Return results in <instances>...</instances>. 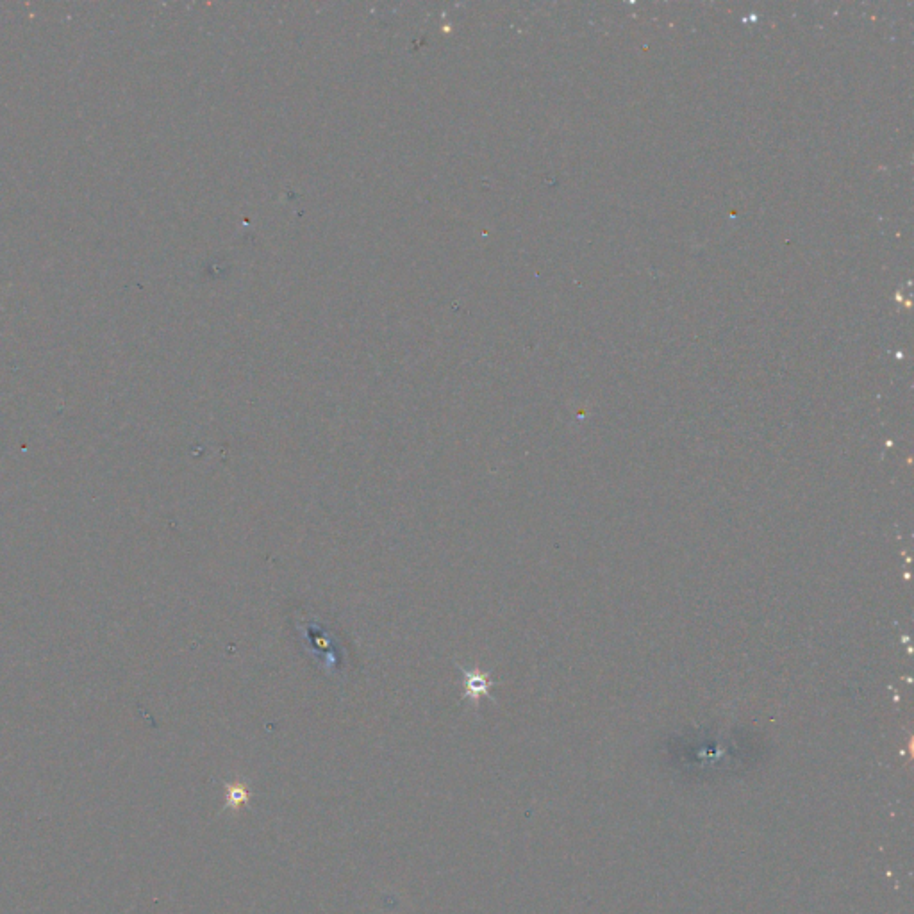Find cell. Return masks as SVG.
Listing matches in <instances>:
<instances>
[{
    "label": "cell",
    "instance_id": "6da1fadb",
    "mask_svg": "<svg viewBox=\"0 0 914 914\" xmlns=\"http://www.w3.org/2000/svg\"><path fill=\"white\" fill-rule=\"evenodd\" d=\"M463 670V668H461ZM463 675H465V688L466 698H474V700H479V698L484 697V695H490V675L484 674L481 670H463Z\"/></svg>",
    "mask_w": 914,
    "mask_h": 914
},
{
    "label": "cell",
    "instance_id": "7a4b0ae2",
    "mask_svg": "<svg viewBox=\"0 0 914 914\" xmlns=\"http://www.w3.org/2000/svg\"><path fill=\"white\" fill-rule=\"evenodd\" d=\"M247 800V790L240 786V784H234L233 788L229 790V800L227 804L233 807H240L243 802Z\"/></svg>",
    "mask_w": 914,
    "mask_h": 914
}]
</instances>
